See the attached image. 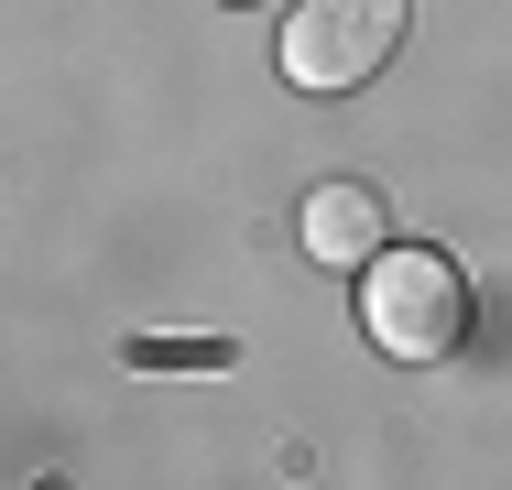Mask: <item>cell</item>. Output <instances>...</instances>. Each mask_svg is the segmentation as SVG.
I'll return each instance as SVG.
<instances>
[{"instance_id":"7a4b0ae2","label":"cell","mask_w":512,"mask_h":490,"mask_svg":"<svg viewBox=\"0 0 512 490\" xmlns=\"http://www.w3.org/2000/svg\"><path fill=\"white\" fill-rule=\"evenodd\" d=\"M393 44H404V0H306L284 22V77L306 98H349L393 66Z\"/></svg>"},{"instance_id":"3957f363","label":"cell","mask_w":512,"mask_h":490,"mask_svg":"<svg viewBox=\"0 0 512 490\" xmlns=\"http://www.w3.org/2000/svg\"><path fill=\"white\" fill-rule=\"evenodd\" d=\"M306 251L327 273H371V262L393 251V207L371 186H349V175H327V186L306 196Z\"/></svg>"},{"instance_id":"277c9868","label":"cell","mask_w":512,"mask_h":490,"mask_svg":"<svg viewBox=\"0 0 512 490\" xmlns=\"http://www.w3.org/2000/svg\"><path fill=\"white\" fill-rule=\"evenodd\" d=\"M142 371H229V338H131Z\"/></svg>"},{"instance_id":"6da1fadb","label":"cell","mask_w":512,"mask_h":490,"mask_svg":"<svg viewBox=\"0 0 512 490\" xmlns=\"http://www.w3.org/2000/svg\"><path fill=\"white\" fill-rule=\"evenodd\" d=\"M360 327H371V349L382 360H447L458 338H469V284H458V262L447 251H382L371 273H360Z\"/></svg>"}]
</instances>
